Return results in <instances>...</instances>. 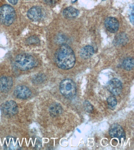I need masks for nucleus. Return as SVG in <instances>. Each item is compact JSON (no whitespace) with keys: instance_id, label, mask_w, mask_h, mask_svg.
I'll return each instance as SVG.
<instances>
[{"instance_id":"22","label":"nucleus","mask_w":134,"mask_h":150,"mask_svg":"<svg viewBox=\"0 0 134 150\" xmlns=\"http://www.w3.org/2000/svg\"><path fill=\"white\" fill-rule=\"evenodd\" d=\"M44 3L49 6H53L56 5L58 2L59 0H43Z\"/></svg>"},{"instance_id":"19","label":"nucleus","mask_w":134,"mask_h":150,"mask_svg":"<svg viewBox=\"0 0 134 150\" xmlns=\"http://www.w3.org/2000/svg\"><path fill=\"white\" fill-rule=\"evenodd\" d=\"M107 101L108 106L110 109L111 110H114L115 109L117 105V102L115 96H110L108 97Z\"/></svg>"},{"instance_id":"16","label":"nucleus","mask_w":134,"mask_h":150,"mask_svg":"<svg viewBox=\"0 0 134 150\" xmlns=\"http://www.w3.org/2000/svg\"><path fill=\"white\" fill-rule=\"evenodd\" d=\"M127 35L124 33H120L116 35L114 40V44L117 46L124 45L128 42Z\"/></svg>"},{"instance_id":"4","label":"nucleus","mask_w":134,"mask_h":150,"mask_svg":"<svg viewBox=\"0 0 134 150\" xmlns=\"http://www.w3.org/2000/svg\"><path fill=\"white\" fill-rule=\"evenodd\" d=\"M59 90L61 93L68 99H73L76 97V85L72 80L67 79L62 80L60 84Z\"/></svg>"},{"instance_id":"8","label":"nucleus","mask_w":134,"mask_h":150,"mask_svg":"<svg viewBox=\"0 0 134 150\" xmlns=\"http://www.w3.org/2000/svg\"><path fill=\"white\" fill-rule=\"evenodd\" d=\"M27 15L31 21H38L42 19L44 15V13L41 7L34 6L29 9Z\"/></svg>"},{"instance_id":"18","label":"nucleus","mask_w":134,"mask_h":150,"mask_svg":"<svg viewBox=\"0 0 134 150\" xmlns=\"http://www.w3.org/2000/svg\"><path fill=\"white\" fill-rule=\"evenodd\" d=\"M46 76L43 74H38L35 75L32 79V82L34 84H41L45 81Z\"/></svg>"},{"instance_id":"3","label":"nucleus","mask_w":134,"mask_h":150,"mask_svg":"<svg viewBox=\"0 0 134 150\" xmlns=\"http://www.w3.org/2000/svg\"><path fill=\"white\" fill-rule=\"evenodd\" d=\"M16 18V11L11 6L5 4L0 7V23L9 26L14 22Z\"/></svg>"},{"instance_id":"2","label":"nucleus","mask_w":134,"mask_h":150,"mask_svg":"<svg viewBox=\"0 0 134 150\" xmlns=\"http://www.w3.org/2000/svg\"><path fill=\"white\" fill-rule=\"evenodd\" d=\"M37 64V61L34 57L28 54H19L15 59V65L17 69L22 71L32 69Z\"/></svg>"},{"instance_id":"27","label":"nucleus","mask_w":134,"mask_h":150,"mask_svg":"<svg viewBox=\"0 0 134 150\" xmlns=\"http://www.w3.org/2000/svg\"><path fill=\"white\" fill-rule=\"evenodd\" d=\"M102 1H105V0H102Z\"/></svg>"},{"instance_id":"6","label":"nucleus","mask_w":134,"mask_h":150,"mask_svg":"<svg viewBox=\"0 0 134 150\" xmlns=\"http://www.w3.org/2000/svg\"><path fill=\"white\" fill-rule=\"evenodd\" d=\"M108 91L114 96H118L122 92V85L121 81L117 78H113L107 84Z\"/></svg>"},{"instance_id":"5","label":"nucleus","mask_w":134,"mask_h":150,"mask_svg":"<svg viewBox=\"0 0 134 150\" xmlns=\"http://www.w3.org/2000/svg\"><path fill=\"white\" fill-rule=\"evenodd\" d=\"M1 110L4 115L11 117L15 115L18 112V106L14 101L9 100L1 104Z\"/></svg>"},{"instance_id":"24","label":"nucleus","mask_w":134,"mask_h":150,"mask_svg":"<svg viewBox=\"0 0 134 150\" xmlns=\"http://www.w3.org/2000/svg\"><path fill=\"white\" fill-rule=\"evenodd\" d=\"M8 1L10 3L14 5L17 4V2H18V0H8Z\"/></svg>"},{"instance_id":"12","label":"nucleus","mask_w":134,"mask_h":150,"mask_svg":"<svg viewBox=\"0 0 134 150\" xmlns=\"http://www.w3.org/2000/svg\"><path fill=\"white\" fill-rule=\"evenodd\" d=\"M49 113L52 117H58L63 112V108L62 105L58 103H54L52 104L49 109Z\"/></svg>"},{"instance_id":"17","label":"nucleus","mask_w":134,"mask_h":150,"mask_svg":"<svg viewBox=\"0 0 134 150\" xmlns=\"http://www.w3.org/2000/svg\"><path fill=\"white\" fill-rule=\"evenodd\" d=\"M134 59L131 57H127L123 61L122 66L125 70L129 71L132 70L134 67Z\"/></svg>"},{"instance_id":"9","label":"nucleus","mask_w":134,"mask_h":150,"mask_svg":"<svg viewBox=\"0 0 134 150\" xmlns=\"http://www.w3.org/2000/svg\"><path fill=\"white\" fill-rule=\"evenodd\" d=\"M14 95L19 99H26L31 96L32 92L30 89L25 86L19 85L15 88Z\"/></svg>"},{"instance_id":"21","label":"nucleus","mask_w":134,"mask_h":150,"mask_svg":"<svg viewBox=\"0 0 134 150\" xmlns=\"http://www.w3.org/2000/svg\"><path fill=\"white\" fill-rule=\"evenodd\" d=\"M39 39L36 36H32L29 37L26 41V43L28 45L38 44L39 43Z\"/></svg>"},{"instance_id":"13","label":"nucleus","mask_w":134,"mask_h":150,"mask_svg":"<svg viewBox=\"0 0 134 150\" xmlns=\"http://www.w3.org/2000/svg\"><path fill=\"white\" fill-rule=\"evenodd\" d=\"M4 147L6 149L15 150L19 149L20 146L16 138L10 137L6 140Z\"/></svg>"},{"instance_id":"10","label":"nucleus","mask_w":134,"mask_h":150,"mask_svg":"<svg viewBox=\"0 0 134 150\" xmlns=\"http://www.w3.org/2000/svg\"><path fill=\"white\" fill-rule=\"evenodd\" d=\"M13 85V81L11 77L3 76L0 77V90L4 93L9 92Z\"/></svg>"},{"instance_id":"15","label":"nucleus","mask_w":134,"mask_h":150,"mask_svg":"<svg viewBox=\"0 0 134 150\" xmlns=\"http://www.w3.org/2000/svg\"><path fill=\"white\" fill-rule=\"evenodd\" d=\"M79 14V11L72 7H67L63 11V16L66 18H73L77 17Z\"/></svg>"},{"instance_id":"7","label":"nucleus","mask_w":134,"mask_h":150,"mask_svg":"<svg viewBox=\"0 0 134 150\" xmlns=\"http://www.w3.org/2000/svg\"><path fill=\"white\" fill-rule=\"evenodd\" d=\"M109 134L112 138H117L119 139L122 138L125 139V134L123 128L117 124H113L110 127Z\"/></svg>"},{"instance_id":"1","label":"nucleus","mask_w":134,"mask_h":150,"mask_svg":"<svg viewBox=\"0 0 134 150\" xmlns=\"http://www.w3.org/2000/svg\"><path fill=\"white\" fill-rule=\"evenodd\" d=\"M55 60L57 66L63 70L73 67L76 63V57L73 50L67 45H61L55 54Z\"/></svg>"},{"instance_id":"26","label":"nucleus","mask_w":134,"mask_h":150,"mask_svg":"<svg viewBox=\"0 0 134 150\" xmlns=\"http://www.w3.org/2000/svg\"><path fill=\"white\" fill-rule=\"evenodd\" d=\"M76 1H77V0H76V1H75V2H76Z\"/></svg>"},{"instance_id":"23","label":"nucleus","mask_w":134,"mask_h":150,"mask_svg":"<svg viewBox=\"0 0 134 150\" xmlns=\"http://www.w3.org/2000/svg\"><path fill=\"white\" fill-rule=\"evenodd\" d=\"M130 22L131 23L133 24L134 23V11L133 10L132 12L131 13L130 16Z\"/></svg>"},{"instance_id":"25","label":"nucleus","mask_w":134,"mask_h":150,"mask_svg":"<svg viewBox=\"0 0 134 150\" xmlns=\"http://www.w3.org/2000/svg\"><path fill=\"white\" fill-rule=\"evenodd\" d=\"M77 131H78V132H80H80H81V131H80V130L79 129H77Z\"/></svg>"},{"instance_id":"11","label":"nucleus","mask_w":134,"mask_h":150,"mask_svg":"<svg viewBox=\"0 0 134 150\" xmlns=\"http://www.w3.org/2000/svg\"><path fill=\"white\" fill-rule=\"evenodd\" d=\"M105 25L107 30L110 33H115L118 30L119 23L115 18L109 17L105 20Z\"/></svg>"},{"instance_id":"14","label":"nucleus","mask_w":134,"mask_h":150,"mask_svg":"<svg viewBox=\"0 0 134 150\" xmlns=\"http://www.w3.org/2000/svg\"><path fill=\"white\" fill-rule=\"evenodd\" d=\"M95 52L94 48L90 45L82 48L80 51V56L83 59H88L91 57Z\"/></svg>"},{"instance_id":"20","label":"nucleus","mask_w":134,"mask_h":150,"mask_svg":"<svg viewBox=\"0 0 134 150\" xmlns=\"http://www.w3.org/2000/svg\"><path fill=\"white\" fill-rule=\"evenodd\" d=\"M83 106L85 111L88 113H91L93 111V106L88 101H85L83 103Z\"/></svg>"}]
</instances>
